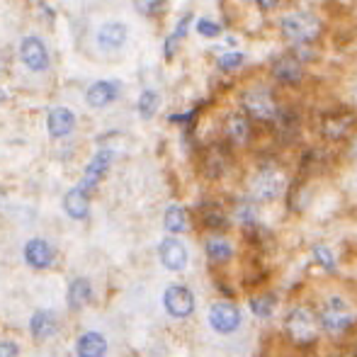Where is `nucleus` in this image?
Returning <instances> with one entry per match:
<instances>
[{"label":"nucleus","instance_id":"nucleus-18","mask_svg":"<svg viewBox=\"0 0 357 357\" xmlns=\"http://www.w3.org/2000/svg\"><path fill=\"white\" fill-rule=\"evenodd\" d=\"M63 209L71 219H85L90 212V199L88 195L83 192L80 188H73L71 192L63 197Z\"/></svg>","mask_w":357,"mask_h":357},{"label":"nucleus","instance_id":"nucleus-32","mask_svg":"<svg viewBox=\"0 0 357 357\" xmlns=\"http://www.w3.org/2000/svg\"><path fill=\"white\" fill-rule=\"evenodd\" d=\"M204 221H207L209 226H214V229H219V226H224V216H221V212H209V214H204Z\"/></svg>","mask_w":357,"mask_h":357},{"label":"nucleus","instance_id":"nucleus-3","mask_svg":"<svg viewBox=\"0 0 357 357\" xmlns=\"http://www.w3.org/2000/svg\"><path fill=\"white\" fill-rule=\"evenodd\" d=\"M353 324V309L340 296H331L321 311V326L331 333H343Z\"/></svg>","mask_w":357,"mask_h":357},{"label":"nucleus","instance_id":"nucleus-31","mask_svg":"<svg viewBox=\"0 0 357 357\" xmlns=\"http://www.w3.org/2000/svg\"><path fill=\"white\" fill-rule=\"evenodd\" d=\"M236 216H238V221H243V224H253V221H255V207L250 202L238 204V209H236Z\"/></svg>","mask_w":357,"mask_h":357},{"label":"nucleus","instance_id":"nucleus-19","mask_svg":"<svg viewBox=\"0 0 357 357\" xmlns=\"http://www.w3.org/2000/svg\"><path fill=\"white\" fill-rule=\"evenodd\" d=\"M75 353H78V357H105V353H107V340L100 333H85L80 335L78 345H75Z\"/></svg>","mask_w":357,"mask_h":357},{"label":"nucleus","instance_id":"nucleus-8","mask_svg":"<svg viewBox=\"0 0 357 357\" xmlns=\"http://www.w3.org/2000/svg\"><path fill=\"white\" fill-rule=\"evenodd\" d=\"M20 56H22L24 66L32 68V71H47V66H49V54H47V47L42 44V39H37V37L22 39V47H20Z\"/></svg>","mask_w":357,"mask_h":357},{"label":"nucleus","instance_id":"nucleus-34","mask_svg":"<svg viewBox=\"0 0 357 357\" xmlns=\"http://www.w3.org/2000/svg\"><path fill=\"white\" fill-rule=\"evenodd\" d=\"M258 3H260V8H263V10H273L280 0H258Z\"/></svg>","mask_w":357,"mask_h":357},{"label":"nucleus","instance_id":"nucleus-16","mask_svg":"<svg viewBox=\"0 0 357 357\" xmlns=\"http://www.w3.org/2000/svg\"><path fill=\"white\" fill-rule=\"evenodd\" d=\"M29 328H32V335L37 340H47L56 333L59 321H56V316L49 314V311H37V314L32 316V321H29Z\"/></svg>","mask_w":357,"mask_h":357},{"label":"nucleus","instance_id":"nucleus-27","mask_svg":"<svg viewBox=\"0 0 357 357\" xmlns=\"http://www.w3.org/2000/svg\"><path fill=\"white\" fill-rule=\"evenodd\" d=\"M314 260L324 270L335 273V258H333V253H331V248H326V245H314Z\"/></svg>","mask_w":357,"mask_h":357},{"label":"nucleus","instance_id":"nucleus-25","mask_svg":"<svg viewBox=\"0 0 357 357\" xmlns=\"http://www.w3.org/2000/svg\"><path fill=\"white\" fill-rule=\"evenodd\" d=\"M273 309H275V299L273 296H253L250 299V311H253L255 316H260V319H268V316H273Z\"/></svg>","mask_w":357,"mask_h":357},{"label":"nucleus","instance_id":"nucleus-36","mask_svg":"<svg viewBox=\"0 0 357 357\" xmlns=\"http://www.w3.org/2000/svg\"><path fill=\"white\" fill-rule=\"evenodd\" d=\"M355 153H357V146H355Z\"/></svg>","mask_w":357,"mask_h":357},{"label":"nucleus","instance_id":"nucleus-9","mask_svg":"<svg viewBox=\"0 0 357 357\" xmlns=\"http://www.w3.org/2000/svg\"><path fill=\"white\" fill-rule=\"evenodd\" d=\"M158 255L160 263L168 270H173V273H178V270H183L188 265V248L178 238H165L158 248Z\"/></svg>","mask_w":357,"mask_h":357},{"label":"nucleus","instance_id":"nucleus-12","mask_svg":"<svg viewBox=\"0 0 357 357\" xmlns=\"http://www.w3.org/2000/svg\"><path fill=\"white\" fill-rule=\"evenodd\" d=\"M127 42V27L122 22H107L100 27L98 32V44L105 52H114V49H122Z\"/></svg>","mask_w":357,"mask_h":357},{"label":"nucleus","instance_id":"nucleus-22","mask_svg":"<svg viewBox=\"0 0 357 357\" xmlns=\"http://www.w3.org/2000/svg\"><path fill=\"white\" fill-rule=\"evenodd\" d=\"M163 224H165V229H168L170 234H180V231L185 229V224H188L185 209L178 207V204L168 207V209H165V216H163Z\"/></svg>","mask_w":357,"mask_h":357},{"label":"nucleus","instance_id":"nucleus-13","mask_svg":"<svg viewBox=\"0 0 357 357\" xmlns=\"http://www.w3.org/2000/svg\"><path fill=\"white\" fill-rule=\"evenodd\" d=\"M353 124H355V117L350 112L328 114V117L324 119V124H321V132H324L326 139H333V142H338V139H343L345 134L353 129Z\"/></svg>","mask_w":357,"mask_h":357},{"label":"nucleus","instance_id":"nucleus-35","mask_svg":"<svg viewBox=\"0 0 357 357\" xmlns=\"http://www.w3.org/2000/svg\"><path fill=\"white\" fill-rule=\"evenodd\" d=\"M3 100H5V93H3V90H0V102H3Z\"/></svg>","mask_w":357,"mask_h":357},{"label":"nucleus","instance_id":"nucleus-21","mask_svg":"<svg viewBox=\"0 0 357 357\" xmlns=\"http://www.w3.org/2000/svg\"><path fill=\"white\" fill-rule=\"evenodd\" d=\"M90 296H93V287H90L88 280H83V278L73 280L71 289H68V306H71V309H83L90 301Z\"/></svg>","mask_w":357,"mask_h":357},{"label":"nucleus","instance_id":"nucleus-7","mask_svg":"<svg viewBox=\"0 0 357 357\" xmlns=\"http://www.w3.org/2000/svg\"><path fill=\"white\" fill-rule=\"evenodd\" d=\"M109 165H112V153H109V151H98L95 158L88 163V168H85V175H83V180H80L78 188L83 190L85 195H90L100 185V180L105 178Z\"/></svg>","mask_w":357,"mask_h":357},{"label":"nucleus","instance_id":"nucleus-23","mask_svg":"<svg viewBox=\"0 0 357 357\" xmlns=\"http://www.w3.org/2000/svg\"><path fill=\"white\" fill-rule=\"evenodd\" d=\"M207 255H209V260H214V263H226V260H231V255H234V248H231L224 238H209Z\"/></svg>","mask_w":357,"mask_h":357},{"label":"nucleus","instance_id":"nucleus-2","mask_svg":"<svg viewBox=\"0 0 357 357\" xmlns=\"http://www.w3.org/2000/svg\"><path fill=\"white\" fill-rule=\"evenodd\" d=\"M243 109L250 117L263 119V122L278 119V100L268 88H250L243 95Z\"/></svg>","mask_w":357,"mask_h":357},{"label":"nucleus","instance_id":"nucleus-15","mask_svg":"<svg viewBox=\"0 0 357 357\" xmlns=\"http://www.w3.org/2000/svg\"><path fill=\"white\" fill-rule=\"evenodd\" d=\"M273 75L280 83H299L301 80V63L294 56H280L273 63Z\"/></svg>","mask_w":357,"mask_h":357},{"label":"nucleus","instance_id":"nucleus-5","mask_svg":"<svg viewBox=\"0 0 357 357\" xmlns=\"http://www.w3.org/2000/svg\"><path fill=\"white\" fill-rule=\"evenodd\" d=\"M163 304H165V309H168L170 316H175V319H188V316L195 311V296L188 287L173 284V287L165 289Z\"/></svg>","mask_w":357,"mask_h":357},{"label":"nucleus","instance_id":"nucleus-6","mask_svg":"<svg viewBox=\"0 0 357 357\" xmlns=\"http://www.w3.org/2000/svg\"><path fill=\"white\" fill-rule=\"evenodd\" d=\"M209 324H212V328L216 331V333L229 335L241 326V314L234 304H229V301H219V304H214L212 311H209Z\"/></svg>","mask_w":357,"mask_h":357},{"label":"nucleus","instance_id":"nucleus-20","mask_svg":"<svg viewBox=\"0 0 357 357\" xmlns=\"http://www.w3.org/2000/svg\"><path fill=\"white\" fill-rule=\"evenodd\" d=\"M226 137L234 144H243L250 137V122L243 114H229L226 119Z\"/></svg>","mask_w":357,"mask_h":357},{"label":"nucleus","instance_id":"nucleus-4","mask_svg":"<svg viewBox=\"0 0 357 357\" xmlns=\"http://www.w3.org/2000/svg\"><path fill=\"white\" fill-rule=\"evenodd\" d=\"M287 335L296 343H311L316 338V331H319V324H316L314 314L306 309H294L289 316H287Z\"/></svg>","mask_w":357,"mask_h":357},{"label":"nucleus","instance_id":"nucleus-33","mask_svg":"<svg viewBox=\"0 0 357 357\" xmlns=\"http://www.w3.org/2000/svg\"><path fill=\"white\" fill-rule=\"evenodd\" d=\"M17 355V348L13 343H0V357H15Z\"/></svg>","mask_w":357,"mask_h":357},{"label":"nucleus","instance_id":"nucleus-1","mask_svg":"<svg viewBox=\"0 0 357 357\" xmlns=\"http://www.w3.org/2000/svg\"><path fill=\"white\" fill-rule=\"evenodd\" d=\"M282 34L289 42L294 44H309L319 37L321 32V22L309 13H291L282 17Z\"/></svg>","mask_w":357,"mask_h":357},{"label":"nucleus","instance_id":"nucleus-10","mask_svg":"<svg viewBox=\"0 0 357 357\" xmlns=\"http://www.w3.org/2000/svg\"><path fill=\"white\" fill-rule=\"evenodd\" d=\"M73 127H75V114L71 112V109H66V107H54L52 112H49L47 129H49V134H52L54 139L68 137V134L73 132Z\"/></svg>","mask_w":357,"mask_h":357},{"label":"nucleus","instance_id":"nucleus-29","mask_svg":"<svg viewBox=\"0 0 357 357\" xmlns=\"http://www.w3.org/2000/svg\"><path fill=\"white\" fill-rule=\"evenodd\" d=\"M197 32L202 34V37H207V39H214V37H219V34H221V24H216L214 20H199Z\"/></svg>","mask_w":357,"mask_h":357},{"label":"nucleus","instance_id":"nucleus-30","mask_svg":"<svg viewBox=\"0 0 357 357\" xmlns=\"http://www.w3.org/2000/svg\"><path fill=\"white\" fill-rule=\"evenodd\" d=\"M134 8L142 15H155L163 8V0H134Z\"/></svg>","mask_w":357,"mask_h":357},{"label":"nucleus","instance_id":"nucleus-17","mask_svg":"<svg viewBox=\"0 0 357 357\" xmlns=\"http://www.w3.org/2000/svg\"><path fill=\"white\" fill-rule=\"evenodd\" d=\"M114 98H117V88H114L112 83H107V80L93 83L88 88V95H85L90 107H105V105H109Z\"/></svg>","mask_w":357,"mask_h":357},{"label":"nucleus","instance_id":"nucleus-24","mask_svg":"<svg viewBox=\"0 0 357 357\" xmlns=\"http://www.w3.org/2000/svg\"><path fill=\"white\" fill-rule=\"evenodd\" d=\"M158 105H160L158 93H153V90H144L142 98H139V114H142L144 119L153 117V114L158 112Z\"/></svg>","mask_w":357,"mask_h":357},{"label":"nucleus","instance_id":"nucleus-14","mask_svg":"<svg viewBox=\"0 0 357 357\" xmlns=\"http://www.w3.org/2000/svg\"><path fill=\"white\" fill-rule=\"evenodd\" d=\"M255 192H258V197L263 199H275L280 192H282L284 188V180L282 175L278 173V170H263V173L255 178Z\"/></svg>","mask_w":357,"mask_h":357},{"label":"nucleus","instance_id":"nucleus-28","mask_svg":"<svg viewBox=\"0 0 357 357\" xmlns=\"http://www.w3.org/2000/svg\"><path fill=\"white\" fill-rule=\"evenodd\" d=\"M219 68L221 71H236V68H241L245 63V56L241 52H231V54H224V56H219Z\"/></svg>","mask_w":357,"mask_h":357},{"label":"nucleus","instance_id":"nucleus-26","mask_svg":"<svg viewBox=\"0 0 357 357\" xmlns=\"http://www.w3.org/2000/svg\"><path fill=\"white\" fill-rule=\"evenodd\" d=\"M190 20H192V15H185V17L180 20L178 29H175V32L168 37V44H165V56H173V52H175V47H178V42L185 37V32H188V24H190Z\"/></svg>","mask_w":357,"mask_h":357},{"label":"nucleus","instance_id":"nucleus-11","mask_svg":"<svg viewBox=\"0 0 357 357\" xmlns=\"http://www.w3.org/2000/svg\"><path fill=\"white\" fill-rule=\"evenodd\" d=\"M24 260H27V263L32 265V268H37V270L49 268V265H52V260H54L52 245H49L47 241H42V238H32L27 245H24Z\"/></svg>","mask_w":357,"mask_h":357}]
</instances>
